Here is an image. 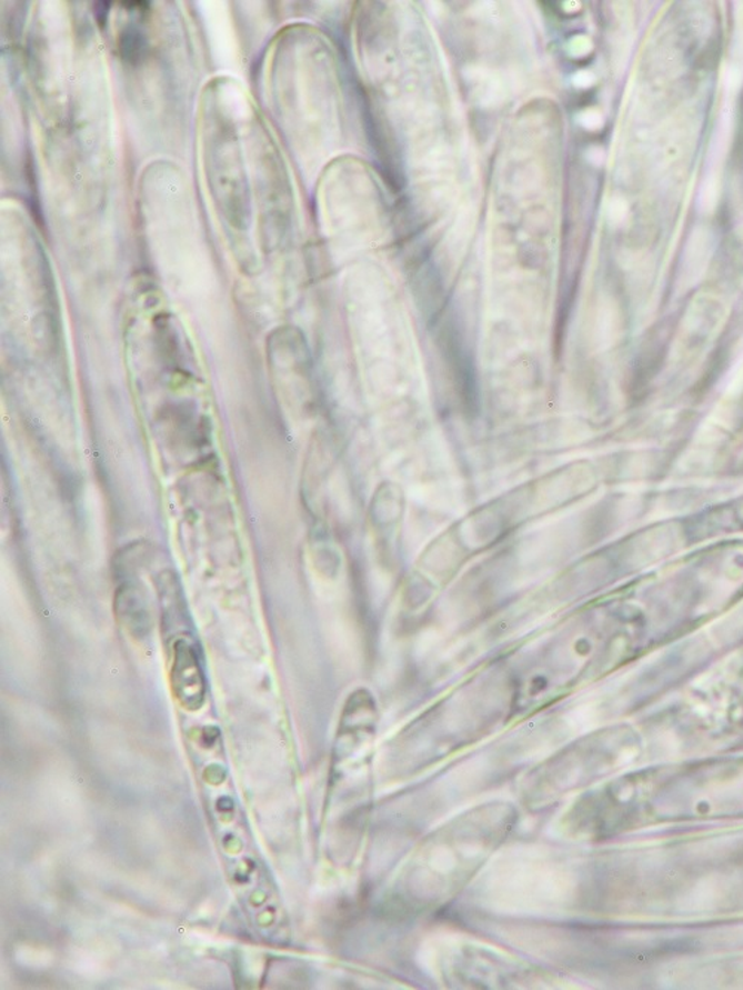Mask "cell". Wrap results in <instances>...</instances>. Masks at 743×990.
<instances>
[{"label": "cell", "instance_id": "cell-1", "mask_svg": "<svg viewBox=\"0 0 743 990\" xmlns=\"http://www.w3.org/2000/svg\"><path fill=\"white\" fill-rule=\"evenodd\" d=\"M171 688L178 701L189 711L200 710L205 701V680L195 651L184 640L174 642Z\"/></svg>", "mask_w": 743, "mask_h": 990}, {"label": "cell", "instance_id": "cell-2", "mask_svg": "<svg viewBox=\"0 0 743 990\" xmlns=\"http://www.w3.org/2000/svg\"><path fill=\"white\" fill-rule=\"evenodd\" d=\"M116 610L122 624L142 636L151 628V610L147 598L133 584H124L117 593Z\"/></svg>", "mask_w": 743, "mask_h": 990}, {"label": "cell", "instance_id": "cell-3", "mask_svg": "<svg viewBox=\"0 0 743 990\" xmlns=\"http://www.w3.org/2000/svg\"><path fill=\"white\" fill-rule=\"evenodd\" d=\"M144 39L138 29H127L120 38V51L127 61H138L143 54Z\"/></svg>", "mask_w": 743, "mask_h": 990}]
</instances>
